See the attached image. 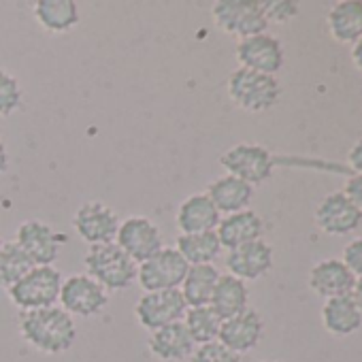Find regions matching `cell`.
Masks as SVG:
<instances>
[{
  "instance_id": "10",
  "label": "cell",
  "mask_w": 362,
  "mask_h": 362,
  "mask_svg": "<svg viewBox=\"0 0 362 362\" xmlns=\"http://www.w3.org/2000/svg\"><path fill=\"white\" fill-rule=\"evenodd\" d=\"M115 243L136 264L149 260L164 247L160 228L143 216H130L124 222H119Z\"/></svg>"
},
{
  "instance_id": "12",
  "label": "cell",
  "mask_w": 362,
  "mask_h": 362,
  "mask_svg": "<svg viewBox=\"0 0 362 362\" xmlns=\"http://www.w3.org/2000/svg\"><path fill=\"white\" fill-rule=\"evenodd\" d=\"M73 228L81 237V241H86L90 247L103 245V243H113L117 228H119V218L105 203L90 201V203H83L75 211Z\"/></svg>"
},
{
  "instance_id": "7",
  "label": "cell",
  "mask_w": 362,
  "mask_h": 362,
  "mask_svg": "<svg viewBox=\"0 0 362 362\" xmlns=\"http://www.w3.org/2000/svg\"><path fill=\"white\" fill-rule=\"evenodd\" d=\"M220 164L224 166L226 175H233L250 186L267 181L273 175V166H275L271 151L256 143L233 145L228 151L222 153Z\"/></svg>"
},
{
  "instance_id": "32",
  "label": "cell",
  "mask_w": 362,
  "mask_h": 362,
  "mask_svg": "<svg viewBox=\"0 0 362 362\" xmlns=\"http://www.w3.org/2000/svg\"><path fill=\"white\" fill-rule=\"evenodd\" d=\"M262 11L267 22L284 24L298 16V5L292 0H267V3H262Z\"/></svg>"
},
{
  "instance_id": "15",
  "label": "cell",
  "mask_w": 362,
  "mask_h": 362,
  "mask_svg": "<svg viewBox=\"0 0 362 362\" xmlns=\"http://www.w3.org/2000/svg\"><path fill=\"white\" fill-rule=\"evenodd\" d=\"M226 267L228 273L241 281L260 279L273 267V247L262 239L235 247L226 256Z\"/></svg>"
},
{
  "instance_id": "39",
  "label": "cell",
  "mask_w": 362,
  "mask_h": 362,
  "mask_svg": "<svg viewBox=\"0 0 362 362\" xmlns=\"http://www.w3.org/2000/svg\"><path fill=\"white\" fill-rule=\"evenodd\" d=\"M3 245H5V241H3V239H0V252H3Z\"/></svg>"
},
{
  "instance_id": "2",
  "label": "cell",
  "mask_w": 362,
  "mask_h": 362,
  "mask_svg": "<svg viewBox=\"0 0 362 362\" xmlns=\"http://www.w3.org/2000/svg\"><path fill=\"white\" fill-rule=\"evenodd\" d=\"M86 275H90L94 281H98L107 292H119L128 290L136 281V262L128 258L117 243H103L92 245L83 258Z\"/></svg>"
},
{
  "instance_id": "23",
  "label": "cell",
  "mask_w": 362,
  "mask_h": 362,
  "mask_svg": "<svg viewBox=\"0 0 362 362\" xmlns=\"http://www.w3.org/2000/svg\"><path fill=\"white\" fill-rule=\"evenodd\" d=\"M220 279V271L214 264H194L188 269L179 292L188 307H203L211 303L216 284Z\"/></svg>"
},
{
  "instance_id": "22",
  "label": "cell",
  "mask_w": 362,
  "mask_h": 362,
  "mask_svg": "<svg viewBox=\"0 0 362 362\" xmlns=\"http://www.w3.org/2000/svg\"><path fill=\"white\" fill-rule=\"evenodd\" d=\"M332 39L341 45H354L362 37V0H341L326 18Z\"/></svg>"
},
{
  "instance_id": "5",
  "label": "cell",
  "mask_w": 362,
  "mask_h": 362,
  "mask_svg": "<svg viewBox=\"0 0 362 362\" xmlns=\"http://www.w3.org/2000/svg\"><path fill=\"white\" fill-rule=\"evenodd\" d=\"M214 24L239 39L262 35L269 26L258 0H218L211 7Z\"/></svg>"
},
{
  "instance_id": "19",
  "label": "cell",
  "mask_w": 362,
  "mask_h": 362,
  "mask_svg": "<svg viewBox=\"0 0 362 362\" xmlns=\"http://www.w3.org/2000/svg\"><path fill=\"white\" fill-rule=\"evenodd\" d=\"M356 284L354 273L343 264V260H322L309 273V288L322 298H337L351 294Z\"/></svg>"
},
{
  "instance_id": "33",
  "label": "cell",
  "mask_w": 362,
  "mask_h": 362,
  "mask_svg": "<svg viewBox=\"0 0 362 362\" xmlns=\"http://www.w3.org/2000/svg\"><path fill=\"white\" fill-rule=\"evenodd\" d=\"M343 264L354 273V277H362V237L354 239L343 250Z\"/></svg>"
},
{
  "instance_id": "8",
  "label": "cell",
  "mask_w": 362,
  "mask_h": 362,
  "mask_svg": "<svg viewBox=\"0 0 362 362\" xmlns=\"http://www.w3.org/2000/svg\"><path fill=\"white\" fill-rule=\"evenodd\" d=\"M58 303L73 317H94L109 305V292L90 275L79 273L62 281Z\"/></svg>"
},
{
  "instance_id": "34",
  "label": "cell",
  "mask_w": 362,
  "mask_h": 362,
  "mask_svg": "<svg viewBox=\"0 0 362 362\" xmlns=\"http://www.w3.org/2000/svg\"><path fill=\"white\" fill-rule=\"evenodd\" d=\"M343 194H345V197L360 209V214H362V175H354V177L347 179Z\"/></svg>"
},
{
  "instance_id": "16",
  "label": "cell",
  "mask_w": 362,
  "mask_h": 362,
  "mask_svg": "<svg viewBox=\"0 0 362 362\" xmlns=\"http://www.w3.org/2000/svg\"><path fill=\"white\" fill-rule=\"evenodd\" d=\"M315 222L326 235H347L362 224V214L343 192H334L317 205Z\"/></svg>"
},
{
  "instance_id": "1",
  "label": "cell",
  "mask_w": 362,
  "mask_h": 362,
  "mask_svg": "<svg viewBox=\"0 0 362 362\" xmlns=\"http://www.w3.org/2000/svg\"><path fill=\"white\" fill-rule=\"evenodd\" d=\"M20 334L41 354H64L77 339V326L60 305L24 311L20 317Z\"/></svg>"
},
{
  "instance_id": "37",
  "label": "cell",
  "mask_w": 362,
  "mask_h": 362,
  "mask_svg": "<svg viewBox=\"0 0 362 362\" xmlns=\"http://www.w3.org/2000/svg\"><path fill=\"white\" fill-rule=\"evenodd\" d=\"M351 60H354L356 69L362 71V37H360V39L354 43V47H351Z\"/></svg>"
},
{
  "instance_id": "36",
  "label": "cell",
  "mask_w": 362,
  "mask_h": 362,
  "mask_svg": "<svg viewBox=\"0 0 362 362\" xmlns=\"http://www.w3.org/2000/svg\"><path fill=\"white\" fill-rule=\"evenodd\" d=\"M349 296H351V300L356 303V307H358V311H360V315H362V277L356 279V284H354Z\"/></svg>"
},
{
  "instance_id": "29",
  "label": "cell",
  "mask_w": 362,
  "mask_h": 362,
  "mask_svg": "<svg viewBox=\"0 0 362 362\" xmlns=\"http://www.w3.org/2000/svg\"><path fill=\"white\" fill-rule=\"evenodd\" d=\"M33 269L35 262L16 241H7L3 245V252H0V286L9 290Z\"/></svg>"
},
{
  "instance_id": "6",
  "label": "cell",
  "mask_w": 362,
  "mask_h": 362,
  "mask_svg": "<svg viewBox=\"0 0 362 362\" xmlns=\"http://www.w3.org/2000/svg\"><path fill=\"white\" fill-rule=\"evenodd\" d=\"M190 264L175 247H162L156 256L136 267V281L145 292L177 290Z\"/></svg>"
},
{
  "instance_id": "24",
  "label": "cell",
  "mask_w": 362,
  "mask_h": 362,
  "mask_svg": "<svg viewBox=\"0 0 362 362\" xmlns=\"http://www.w3.org/2000/svg\"><path fill=\"white\" fill-rule=\"evenodd\" d=\"M247 300H250V290L245 281L228 273V275H220L209 305L222 320H228L233 315L243 313L247 309Z\"/></svg>"
},
{
  "instance_id": "14",
  "label": "cell",
  "mask_w": 362,
  "mask_h": 362,
  "mask_svg": "<svg viewBox=\"0 0 362 362\" xmlns=\"http://www.w3.org/2000/svg\"><path fill=\"white\" fill-rule=\"evenodd\" d=\"M262 330H264V324H262L260 313L247 307L243 313L222 320L218 341L230 351L241 356V354L252 351L260 343Z\"/></svg>"
},
{
  "instance_id": "31",
  "label": "cell",
  "mask_w": 362,
  "mask_h": 362,
  "mask_svg": "<svg viewBox=\"0 0 362 362\" xmlns=\"http://www.w3.org/2000/svg\"><path fill=\"white\" fill-rule=\"evenodd\" d=\"M190 362H241V356L224 347L220 341H211L197 345L190 356Z\"/></svg>"
},
{
  "instance_id": "17",
  "label": "cell",
  "mask_w": 362,
  "mask_h": 362,
  "mask_svg": "<svg viewBox=\"0 0 362 362\" xmlns=\"http://www.w3.org/2000/svg\"><path fill=\"white\" fill-rule=\"evenodd\" d=\"M149 351L162 362H181L192 356L197 343L192 341L184 322H175L149 334Z\"/></svg>"
},
{
  "instance_id": "13",
  "label": "cell",
  "mask_w": 362,
  "mask_h": 362,
  "mask_svg": "<svg viewBox=\"0 0 362 362\" xmlns=\"http://www.w3.org/2000/svg\"><path fill=\"white\" fill-rule=\"evenodd\" d=\"M237 60L241 69L275 77V73L284 66V49L275 37L262 33L239 41Z\"/></svg>"
},
{
  "instance_id": "25",
  "label": "cell",
  "mask_w": 362,
  "mask_h": 362,
  "mask_svg": "<svg viewBox=\"0 0 362 362\" xmlns=\"http://www.w3.org/2000/svg\"><path fill=\"white\" fill-rule=\"evenodd\" d=\"M322 322L324 328L334 337H347L356 332L362 324V315L351 300V296H337L328 298L322 307Z\"/></svg>"
},
{
  "instance_id": "3",
  "label": "cell",
  "mask_w": 362,
  "mask_h": 362,
  "mask_svg": "<svg viewBox=\"0 0 362 362\" xmlns=\"http://www.w3.org/2000/svg\"><path fill=\"white\" fill-rule=\"evenodd\" d=\"M226 90H228L230 100L247 113L269 111L277 103L279 92H281L273 75L254 73L241 66L228 77Z\"/></svg>"
},
{
  "instance_id": "30",
  "label": "cell",
  "mask_w": 362,
  "mask_h": 362,
  "mask_svg": "<svg viewBox=\"0 0 362 362\" xmlns=\"http://www.w3.org/2000/svg\"><path fill=\"white\" fill-rule=\"evenodd\" d=\"M22 86L5 69H0V117H9L22 107Z\"/></svg>"
},
{
  "instance_id": "4",
  "label": "cell",
  "mask_w": 362,
  "mask_h": 362,
  "mask_svg": "<svg viewBox=\"0 0 362 362\" xmlns=\"http://www.w3.org/2000/svg\"><path fill=\"white\" fill-rule=\"evenodd\" d=\"M62 281L64 277L56 267H35L7 292L16 307L22 311H35L58 303Z\"/></svg>"
},
{
  "instance_id": "40",
  "label": "cell",
  "mask_w": 362,
  "mask_h": 362,
  "mask_svg": "<svg viewBox=\"0 0 362 362\" xmlns=\"http://www.w3.org/2000/svg\"><path fill=\"white\" fill-rule=\"evenodd\" d=\"M262 362H277V360H262Z\"/></svg>"
},
{
  "instance_id": "18",
  "label": "cell",
  "mask_w": 362,
  "mask_h": 362,
  "mask_svg": "<svg viewBox=\"0 0 362 362\" xmlns=\"http://www.w3.org/2000/svg\"><path fill=\"white\" fill-rule=\"evenodd\" d=\"M222 216L205 192L190 194L177 209V228L181 235L211 233L218 228Z\"/></svg>"
},
{
  "instance_id": "38",
  "label": "cell",
  "mask_w": 362,
  "mask_h": 362,
  "mask_svg": "<svg viewBox=\"0 0 362 362\" xmlns=\"http://www.w3.org/2000/svg\"><path fill=\"white\" fill-rule=\"evenodd\" d=\"M9 166V151H7V145L3 141V136H0V175H3Z\"/></svg>"
},
{
  "instance_id": "35",
  "label": "cell",
  "mask_w": 362,
  "mask_h": 362,
  "mask_svg": "<svg viewBox=\"0 0 362 362\" xmlns=\"http://www.w3.org/2000/svg\"><path fill=\"white\" fill-rule=\"evenodd\" d=\"M347 162H349V166H351L358 175H362V139H360V141H356V143H354V147L349 149V153H347Z\"/></svg>"
},
{
  "instance_id": "21",
  "label": "cell",
  "mask_w": 362,
  "mask_h": 362,
  "mask_svg": "<svg viewBox=\"0 0 362 362\" xmlns=\"http://www.w3.org/2000/svg\"><path fill=\"white\" fill-rule=\"evenodd\" d=\"M211 203L216 205V209L220 211V216H230V214H239L245 211L252 197H254V186L245 184V181L233 177V175H222L218 179H214L207 192H205Z\"/></svg>"
},
{
  "instance_id": "20",
  "label": "cell",
  "mask_w": 362,
  "mask_h": 362,
  "mask_svg": "<svg viewBox=\"0 0 362 362\" xmlns=\"http://www.w3.org/2000/svg\"><path fill=\"white\" fill-rule=\"evenodd\" d=\"M262 230H264L262 218L256 211L245 209L239 214L224 216L216 228V235L222 243V250L226 247L230 252V250L241 247L245 243L258 241L262 237Z\"/></svg>"
},
{
  "instance_id": "26",
  "label": "cell",
  "mask_w": 362,
  "mask_h": 362,
  "mask_svg": "<svg viewBox=\"0 0 362 362\" xmlns=\"http://www.w3.org/2000/svg\"><path fill=\"white\" fill-rule=\"evenodd\" d=\"M35 18L47 33L60 35L79 24V7L75 0H39L35 3Z\"/></svg>"
},
{
  "instance_id": "28",
  "label": "cell",
  "mask_w": 362,
  "mask_h": 362,
  "mask_svg": "<svg viewBox=\"0 0 362 362\" xmlns=\"http://www.w3.org/2000/svg\"><path fill=\"white\" fill-rule=\"evenodd\" d=\"M192 341L197 345H203V343H211V341H218V334H220V326H222V317L214 311L211 305H203V307H188L184 320Z\"/></svg>"
},
{
  "instance_id": "9",
  "label": "cell",
  "mask_w": 362,
  "mask_h": 362,
  "mask_svg": "<svg viewBox=\"0 0 362 362\" xmlns=\"http://www.w3.org/2000/svg\"><path fill=\"white\" fill-rule=\"evenodd\" d=\"M188 311V305L177 290H158V292H145L136 305H134V317L136 322L153 332L158 328H164L168 324L181 322Z\"/></svg>"
},
{
  "instance_id": "11",
  "label": "cell",
  "mask_w": 362,
  "mask_h": 362,
  "mask_svg": "<svg viewBox=\"0 0 362 362\" xmlns=\"http://www.w3.org/2000/svg\"><path fill=\"white\" fill-rule=\"evenodd\" d=\"M16 243L28 254L35 267H54L60 256L64 237L45 222L26 220L16 230Z\"/></svg>"
},
{
  "instance_id": "27",
  "label": "cell",
  "mask_w": 362,
  "mask_h": 362,
  "mask_svg": "<svg viewBox=\"0 0 362 362\" xmlns=\"http://www.w3.org/2000/svg\"><path fill=\"white\" fill-rule=\"evenodd\" d=\"M175 250L184 256V260L194 267V264H214V260L222 254V243L216 235L211 233H197V235H179Z\"/></svg>"
}]
</instances>
